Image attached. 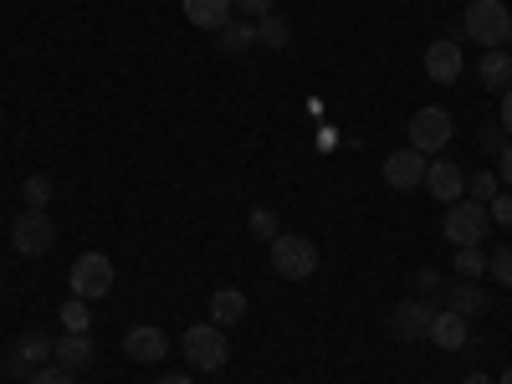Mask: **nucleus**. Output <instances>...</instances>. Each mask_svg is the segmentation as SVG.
<instances>
[{
	"instance_id": "21",
	"label": "nucleus",
	"mask_w": 512,
	"mask_h": 384,
	"mask_svg": "<svg viewBox=\"0 0 512 384\" xmlns=\"http://www.w3.org/2000/svg\"><path fill=\"white\" fill-rule=\"evenodd\" d=\"M482 272H487V251H482V246H456V277L472 282V277H482Z\"/></svg>"
},
{
	"instance_id": "32",
	"label": "nucleus",
	"mask_w": 512,
	"mask_h": 384,
	"mask_svg": "<svg viewBox=\"0 0 512 384\" xmlns=\"http://www.w3.org/2000/svg\"><path fill=\"white\" fill-rule=\"evenodd\" d=\"M502 128H507V134H512V88L502 93Z\"/></svg>"
},
{
	"instance_id": "22",
	"label": "nucleus",
	"mask_w": 512,
	"mask_h": 384,
	"mask_svg": "<svg viewBox=\"0 0 512 384\" xmlns=\"http://www.w3.org/2000/svg\"><path fill=\"white\" fill-rule=\"evenodd\" d=\"M21 200H26V210H47L52 205V175H31L21 185Z\"/></svg>"
},
{
	"instance_id": "16",
	"label": "nucleus",
	"mask_w": 512,
	"mask_h": 384,
	"mask_svg": "<svg viewBox=\"0 0 512 384\" xmlns=\"http://www.w3.org/2000/svg\"><path fill=\"white\" fill-rule=\"evenodd\" d=\"M241 318H246V292L241 287L210 292V323H216V328H236Z\"/></svg>"
},
{
	"instance_id": "19",
	"label": "nucleus",
	"mask_w": 512,
	"mask_h": 384,
	"mask_svg": "<svg viewBox=\"0 0 512 384\" xmlns=\"http://www.w3.org/2000/svg\"><path fill=\"white\" fill-rule=\"evenodd\" d=\"M446 297H451V313H461V318H472V313H482V308H487V292H482L477 282H466V277H461Z\"/></svg>"
},
{
	"instance_id": "34",
	"label": "nucleus",
	"mask_w": 512,
	"mask_h": 384,
	"mask_svg": "<svg viewBox=\"0 0 512 384\" xmlns=\"http://www.w3.org/2000/svg\"><path fill=\"white\" fill-rule=\"evenodd\" d=\"M461 384H497V379H492V374H466Z\"/></svg>"
},
{
	"instance_id": "5",
	"label": "nucleus",
	"mask_w": 512,
	"mask_h": 384,
	"mask_svg": "<svg viewBox=\"0 0 512 384\" xmlns=\"http://www.w3.org/2000/svg\"><path fill=\"white\" fill-rule=\"evenodd\" d=\"M185 359H190L195 369H205V374L226 369V359H231V349H226V328H216V323H195V328H185Z\"/></svg>"
},
{
	"instance_id": "30",
	"label": "nucleus",
	"mask_w": 512,
	"mask_h": 384,
	"mask_svg": "<svg viewBox=\"0 0 512 384\" xmlns=\"http://www.w3.org/2000/svg\"><path fill=\"white\" fill-rule=\"evenodd\" d=\"M231 6H236V11H246V16H256V21H262V16H272V11H277V0H231Z\"/></svg>"
},
{
	"instance_id": "36",
	"label": "nucleus",
	"mask_w": 512,
	"mask_h": 384,
	"mask_svg": "<svg viewBox=\"0 0 512 384\" xmlns=\"http://www.w3.org/2000/svg\"><path fill=\"white\" fill-rule=\"evenodd\" d=\"M507 52H512V36H507Z\"/></svg>"
},
{
	"instance_id": "24",
	"label": "nucleus",
	"mask_w": 512,
	"mask_h": 384,
	"mask_svg": "<svg viewBox=\"0 0 512 384\" xmlns=\"http://www.w3.org/2000/svg\"><path fill=\"white\" fill-rule=\"evenodd\" d=\"M216 41H221V52H246L256 41V26H221Z\"/></svg>"
},
{
	"instance_id": "14",
	"label": "nucleus",
	"mask_w": 512,
	"mask_h": 384,
	"mask_svg": "<svg viewBox=\"0 0 512 384\" xmlns=\"http://www.w3.org/2000/svg\"><path fill=\"white\" fill-rule=\"evenodd\" d=\"M93 338L88 333H62L57 338V349H52V364L57 369H67V374H77V369H93Z\"/></svg>"
},
{
	"instance_id": "8",
	"label": "nucleus",
	"mask_w": 512,
	"mask_h": 384,
	"mask_svg": "<svg viewBox=\"0 0 512 384\" xmlns=\"http://www.w3.org/2000/svg\"><path fill=\"white\" fill-rule=\"evenodd\" d=\"M456 134V123H451V108H420L410 118V149L420 154H441Z\"/></svg>"
},
{
	"instance_id": "18",
	"label": "nucleus",
	"mask_w": 512,
	"mask_h": 384,
	"mask_svg": "<svg viewBox=\"0 0 512 384\" xmlns=\"http://www.w3.org/2000/svg\"><path fill=\"white\" fill-rule=\"evenodd\" d=\"M477 72H482V88L507 93V88H512V52H502V47H497V52H487Z\"/></svg>"
},
{
	"instance_id": "31",
	"label": "nucleus",
	"mask_w": 512,
	"mask_h": 384,
	"mask_svg": "<svg viewBox=\"0 0 512 384\" xmlns=\"http://www.w3.org/2000/svg\"><path fill=\"white\" fill-rule=\"evenodd\" d=\"M502 185H507V190H512V144H507V149H502Z\"/></svg>"
},
{
	"instance_id": "6",
	"label": "nucleus",
	"mask_w": 512,
	"mask_h": 384,
	"mask_svg": "<svg viewBox=\"0 0 512 384\" xmlns=\"http://www.w3.org/2000/svg\"><path fill=\"white\" fill-rule=\"evenodd\" d=\"M52 349H57V344H52V338L31 328V333H21V338H16V344H11V354H6V359H0V369H6L11 379H31L36 369H47V359H52Z\"/></svg>"
},
{
	"instance_id": "4",
	"label": "nucleus",
	"mask_w": 512,
	"mask_h": 384,
	"mask_svg": "<svg viewBox=\"0 0 512 384\" xmlns=\"http://www.w3.org/2000/svg\"><path fill=\"white\" fill-rule=\"evenodd\" d=\"M67 282H72V297H82V303L108 297L113 292V262H108L103 251H82L77 262H72V272H67Z\"/></svg>"
},
{
	"instance_id": "26",
	"label": "nucleus",
	"mask_w": 512,
	"mask_h": 384,
	"mask_svg": "<svg viewBox=\"0 0 512 384\" xmlns=\"http://www.w3.org/2000/svg\"><path fill=\"white\" fill-rule=\"evenodd\" d=\"M487 272H492L502 287H512V246H497V251H487Z\"/></svg>"
},
{
	"instance_id": "20",
	"label": "nucleus",
	"mask_w": 512,
	"mask_h": 384,
	"mask_svg": "<svg viewBox=\"0 0 512 384\" xmlns=\"http://www.w3.org/2000/svg\"><path fill=\"white\" fill-rule=\"evenodd\" d=\"M256 41H262V47H272V52H282L287 47V41H292V26L272 11V16H262V21H256Z\"/></svg>"
},
{
	"instance_id": "17",
	"label": "nucleus",
	"mask_w": 512,
	"mask_h": 384,
	"mask_svg": "<svg viewBox=\"0 0 512 384\" xmlns=\"http://www.w3.org/2000/svg\"><path fill=\"white\" fill-rule=\"evenodd\" d=\"M425 338H431V344L436 349H461L466 344V318L461 313H451V308H436V318H431V333H425Z\"/></svg>"
},
{
	"instance_id": "13",
	"label": "nucleus",
	"mask_w": 512,
	"mask_h": 384,
	"mask_svg": "<svg viewBox=\"0 0 512 384\" xmlns=\"http://www.w3.org/2000/svg\"><path fill=\"white\" fill-rule=\"evenodd\" d=\"M425 190H431L441 205H456L461 190H466V175L456 159H431V169H425Z\"/></svg>"
},
{
	"instance_id": "15",
	"label": "nucleus",
	"mask_w": 512,
	"mask_h": 384,
	"mask_svg": "<svg viewBox=\"0 0 512 384\" xmlns=\"http://www.w3.org/2000/svg\"><path fill=\"white\" fill-rule=\"evenodd\" d=\"M185 21L190 26H200V31H221V26H231V0H185Z\"/></svg>"
},
{
	"instance_id": "29",
	"label": "nucleus",
	"mask_w": 512,
	"mask_h": 384,
	"mask_svg": "<svg viewBox=\"0 0 512 384\" xmlns=\"http://www.w3.org/2000/svg\"><path fill=\"white\" fill-rule=\"evenodd\" d=\"M26 384H77V379H72L67 369H57V364H47V369H36V374H31Z\"/></svg>"
},
{
	"instance_id": "1",
	"label": "nucleus",
	"mask_w": 512,
	"mask_h": 384,
	"mask_svg": "<svg viewBox=\"0 0 512 384\" xmlns=\"http://www.w3.org/2000/svg\"><path fill=\"white\" fill-rule=\"evenodd\" d=\"M466 36H472L477 47H487V52L507 47V36H512V11L502 6V0H472V6H466Z\"/></svg>"
},
{
	"instance_id": "9",
	"label": "nucleus",
	"mask_w": 512,
	"mask_h": 384,
	"mask_svg": "<svg viewBox=\"0 0 512 384\" xmlns=\"http://www.w3.org/2000/svg\"><path fill=\"white\" fill-rule=\"evenodd\" d=\"M425 169H431V159L405 144L395 154H384V185H390V190H420L425 185Z\"/></svg>"
},
{
	"instance_id": "25",
	"label": "nucleus",
	"mask_w": 512,
	"mask_h": 384,
	"mask_svg": "<svg viewBox=\"0 0 512 384\" xmlns=\"http://www.w3.org/2000/svg\"><path fill=\"white\" fill-rule=\"evenodd\" d=\"M251 236H262V241H277V236H282V226H277V216H272L267 205L251 210Z\"/></svg>"
},
{
	"instance_id": "35",
	"label": "nucleus",
	"mask_w": 512,
	"mask_h": 384,
	"mask_svg": "<svg viewBox=\"0 0 512 384\" xmlns=\"http://www.w3.org/2000/svg\"><path fill=\"white\" fill-rule=\"evenodd\" d=\"M502 384H512V369H502Z\"/></svg>"
},
{
	"instance_id": "23",
	"label": "nucleus",
	"mask_w": 512,
	"mask_h": 384,
	"mask_svg": "<svg viewBox=\"0 0 512 384\" xmlns=\"http://www.w3.org/2000/svg\"><path fill=\"white\" fill-rule=\"evenodd\" d=\"M88 323H93L88 303H82V297H67V303H62V328L67 333H88Z\"/></svg>"
},
{
	"instance_id": "2",
	"label": "nucleus",
	"mask_w": 512,
	"mask_h": 384,
	"mask_svg": "<svg viewBox=\"0 0 512 384\" xmlns=\"http://www.w3.org/2000/svg\"><path fill=\"white\" fill-rule=\"evenodd\" d=\"M272 272L287 277V282H308L318 272V246L308 236H297V231H282L272 241Z\"/></svg>"
},
{
	"instance_id": "10",
	"label": "nucleus",
	"mask_w": 512,
	"mask_h": 384,
	"mask_svg": "<svg viewBox=\"0 0 512 384\" xmlns=\"http://www.w3.org/2000/svg\"><path fill=\"white\" fill-rule=\"evenodd\" d=\"M431 318H436L431 303H420V297H405V303L390 308V333L400 338V344H415V338L431 333Z\"/></svg>"
},
{
	"instance_id": "12",
	"label": "nucleus",
	"mask_w": 512,
	"mask_h": 384,
	"mask_svg": "<svg viewBox=\"0 0 512 384\" xmlns=\"http://www.w3.org/2000/svg\"><path fill=\"white\" fill-rule=\"evenodd\" d=\"M425 77L451 88V82L461 77V41H451V36L431 41V47H425Z\"/></svg>"
},
{
	"instance_id": "28",
	"label": "nucleus",
	"mask_w": 512,
	"mask_h": 384,
	"mask_svg": "<svg viewBox=\"0 0 512 384\" xmlns=\"http://www.w3.org/2000/svg\"><path fill=\"white\" fill-rule=\"evenodd\" d=\"M487 216H492L497 226H507V231H512V195H492V205H487Z\"/></svg>"
},
{
	"instance_id": "27",
	"label": "nucleus",
	"mask_w": 512,
	"mask_h": 384,
	"mask_svg": "<svg viewBox=\"0 0 512 384\" xmlns=\"http://www.w3.org/2000/svg\"><path fill=\"white\" fill-rule=\"evenodd\" d=\"M466 190H472V200L487 205V200L497 195V175H472V180H466Z\"/></svg>"
},
{
	"instance_id": "7",
	"label": "nucleus",
	"mask_w": 512,
	"mask_h": 384,
	"mask_svg": "<svg viewBox=\"0 0 512 384\" xmlns=\"http://www.w3.org/2000/svg\"><path fill=\"white\" fill-rule=\"evenodd\" d=\"M11 246L21 256H47L57 246V226H52L47 210H21L16 226H11Z\"/></svg>"
},
{
	"instance_id": "3",
	"label": "nucleus",
	"mask_w": 512,
	"mask_h": 384,
	"mask_svg": "<svg viewBox=\"0 0 512 384\" xmlns=\"http://www.w3.org/2000/svg\"><path fill=\"white\" fill-rule=\"evenodd\" d=\"M441 231H446L451 246H482L487 231H492V216H487L482 200H456V205H446V226Z\"/></svg>"
},
{
	"instance_id": "33",
	"label": "nucleus",
	"mask_w": 512,
	"mask_h": 384,
	"mask_svg": "<svg viewBox=\"0 0 512 384\" xmlns=\"http://www.w3.org/2000/svg\"><path fill=\"white\" fill-rule=\"evenodd\" d=\"M154 384H195L190 374H164V379H154Z\"/></svg>"
},
{
	"instance_id": "11",
	"label": "nucleus",
	"mask_w": 512,
	"mask_h": 384,
	"mask_svg": "<svg viewBox=\"0 0 512 384\" xmlns=\"http://www.w3.org/2000/svg\"><path fill=\"white\" fill-rule=\"evenodd\" d=\"M123 354L134 359V364H159V359L169 354V338H164V328L139 323V328H128V333H123Z\"/></svg>"
}]
</instances>
